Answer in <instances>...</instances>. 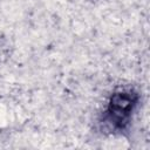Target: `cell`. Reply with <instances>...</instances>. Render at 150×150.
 <instances>
[{"label": "cell", "mask_w": 150, "mask_h": 150, "mask_svg": "<svg viewBox=\"0 0 150 150\" xmlns=\"http://www.w3.org/2000/svg\"><path fill=\"white\" fill-rule=\"evenodd\" d=\"M138 94L132 89L115 91L108 103L103 115V122L115 131H124L131 120V115L137 105Z\"/></svg>", "instance_id": "obj_1"}]
</instances>
